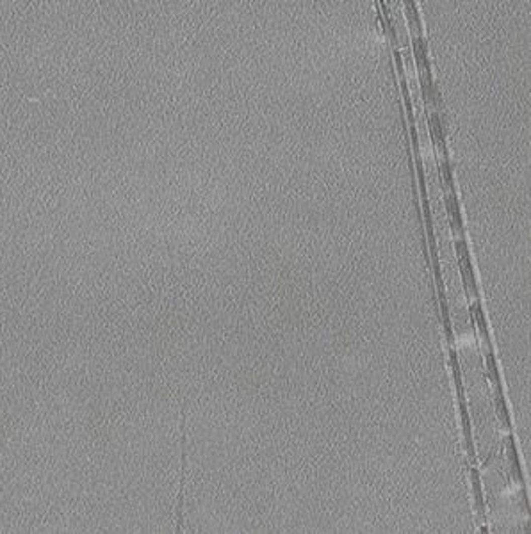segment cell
<instances>
[{"label":"cell","mask_w":531,"mask_h":534,"mask_svg":"<svg viewBox=\"0 0 531 534\" xmlns=\"http://www.w3.org/2000/svg\"><path fill=\"white\" fill-rule=\"evenodd\" d=\"M496 408H497V415H499V418H501V424H503L504 428H510V420H508V413H506V406H504V399H503V395H501L499 385H497V388H496Z\"/></svg>","instance_id":"cell-1"},{"label":"cell","mask_w":531,"mask_h":534,"mask_svg":"<svg viewBox=\"0 0 531 534\" xmlns=\"http://www.w3.org/2000/svg\"><path fill=\"white\" fill-rule=\"evenodd\" d=\"M419 45H421V47H419V48H421V52L424 54V43H422V41H419ZM417 59H419V63H424V61H426L424 55H419V54H417Z\"/></svg>","instance_id":"cell-2"}]
</instances>
